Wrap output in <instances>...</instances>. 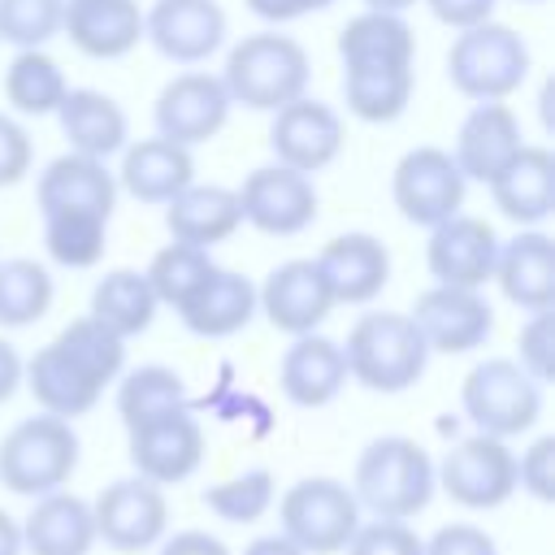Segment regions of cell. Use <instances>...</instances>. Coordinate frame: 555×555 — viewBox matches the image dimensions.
Here are the masks:
<instances>
[{
  "instance_id": "obj_9",
  "label": "cell",
  "mask_w": 555,
  "mask_h": 555,
  "mask_svg": "<svg viewBox=\"0 0 555 555\" xmlns=\"http://www.w3.org/2000/svg\"><path fill=\"white\" fill-rule=\"evenodd\" d=\"M442 494L468 512H494L516 494V451L503 438L468 434L434 464Z\"/></svg>"
},
{
  "instance_id": "obj_41",
  "label": "cell",
  "mask_w": 555,
  "mask_h": 555,
  "mask_svg": "<svg viewBox=\"0 0 555 555\" xmlns=\"http://www.w3.org/2000/svg\"><path fill=\"white\" fill-rule=\"evenodd\" d=\"M61 13L65 0H0V43H13L17 52L43 48L61 35Z\"/></svg>"
},
{
  "instance_id": "obj_54",
  "label": "cell",
  "mask_w": 555,
  "mask_h": 555,
  "mask_svg": "<svg viewBox=\"0 0 555 555\" xmlns=\"http://www.w3.org/2000/svg\"><path fill=\"white\" fill-rule=\"evenodd\" d=\"M525 4H538V0H525Z\"/></svg>"
},
{
  "instance_id": "obj_36",
  "label": "cell",
  "mask_w": 555,
  "mask_h": 555,
  "mask_svg": "<svg viewBox=\"0 0 555 555\" xmlns=\"http://www.w3.org/2000/svg\"><path fill=\"white\" fill-rule=\"evenodd\" d=\"M43 217V247L61 269H95L108 247V217L78 212V208H52Z\"/></svg>"
},
{
  "instance_id": "obj_11",
  "label": "cell",
  "mask_w": 555,
  "mask_h": 555,
  "mask_svg": "<svg viewBox=\"0 0 555 555\" xmlns=\"http://www.w3.org/2000/svg\"><path fill=\"white\" fill-rule=\"evenodd\" d=\"M238 212H243V225L269 234V238H291V234H304L312 221H317V208H321V195H317V182L308 173H295L286 165H260L251 169L238 186Z\"/></svg>"
},
{
  "instance_id": "obj_26",
  "label": "cell",
  "mask_w": 555,
  "mask_h": 555,
  "mask_svg": "<svg viewBox=\"0 0 555 555\" xmlns=\"http://www.w3.org/2000/svg\"><path fill=\"white\" fill-rule=\"evenodd\" d=\"M113 178H117V191H126L130 199L165 208L182 186L195 182V156L191 147H178L160 134L134 139L121 147V169Z\"/></svg>"
},
{
  "instance_id": "obj_30",
  "label": "cell",
  "mask_w": 555,
  "mask_h": 555,
  "mask_svg": "<svg viewBox=\"0 0 555 555\" xmlns=\"http://www.w3.org/2000/svg\"><path fill=\"white\" fill-rule=\"evenodd\" d=\"M17 525H22V555H91L95 546L91 503L69 490L39 494L26 520Z\"/></svg>"
},
{
  "instance_id": "obj_48",
  "label": "cell",
  "mask_w": 555,
  "mask_h": 555,
  "mask_svg": "<svg viewBox=\"0 0 555 555\" xmlns=\"http://www.w3.org/2000/svg\"><path fill=\"white\" fill-rule=\"evenodd\" d=\"M260 22H269V26H286V22H299V17H308V13H321V9H330L334 0H243Z\"/></svg>"
},
{
  "instance_id": "obj_27",
  "label": "cell",
  "mask_w": 555,
  "mask_h": 555,
  "mask_svg": "<svg viewBox=\"0 0 555 555\" xmlns=\"http://www.w3.org/2000/svg\"><path fill=\"white\" fill-rule=\"evenodd\" d=\"M35 204H39V212L78 208V212L113 217V208H117V178H113L108 160L65 152V156L48 160L43 173L35 178Z\"/></svg>"
},
{
  "instance_id": "obj_51",
  "label": "cell",
  "mask_w": 555,
  "mask_h": 555,
  "mask_svg": "<svg viewBox=\"0 0 555 555\" xmlns=\"http://www.w3.org/2000/svg\"><path fill=\"white\" fill-rule=\"evenodd\" d=\"M243 555H304V551L291 538H282V533H264V538H251L243 546Z\"/></svg>"
},
{
  "instance_id": "obj_21",
  "label": "cell",
  "mask_w": 555,
  "mask_h": 555,
  "mask_svg": "<svg viewBox=\"0 0 555 555\" xmlns=\"http://www.w3.org/2000/svg\"><path fill=\"white\" fill-rule=\"evenodd\" d=\"M503 299L520 312H546L555 304V243L538 225L516 230L512 238H499L494 273Z\"/></svg>"
},
{
  "instance_id": "obj_42",
  "label": "cell",
  "mask_w": 555,
  "mask_h": 555,
  "mask_svg": "<svg viewBox=\"0 0 555 555\" xmlns=\"http://www.w3.org/2000/svg\"><path fill=\"white\" fill-rule=\"evenodd\" d=\"M347 555H425V538H416V529L408 520H369L356 525L351 542L343 546Z\"/></svg>"
},
{
  "instance_id": "obj_24",
  "label": "cell",
  "mask_w": 555,
  "mask_h": 555,
  "mask_svg": "<svg viewBox=\"0 0 555 555\" xmlns=\"http://www.w3.org/2000/svg\"><path fill=\"white\" fill-rule=\"evenodd\" d=\"M278 386L295 408H325L347 386V360L343 343L325 334H295L291 347L278 360Z\"/></svg>"
},
{
  "instance_id": "obj_6",
  "label": "cell",
  "mask_w": 555,
  "mask_h": 555,
  "mask_svg": "<svg viewBox=\"0 0 555 555\" xmlns=\"http://www.w3.org/2000/svg\"><path fill=\"white\" fill-rule=\"evenodd\" d=\"M78 468V434L74 421L39 412L17 421L0 438V486L22 499H39L52 490H65V481Z\"/></svg>"
},
{
  "instance_id": "obj_45",
  "label": "cell",
  "mask_w": 555,
  "mask_h": 555,
  "mask_svg": "<svg viewBox=\"0 0 555 555\" xmlns=\"http://www.w3.org/2000/svg\"><path fill=\"white\" fill-rule=\"evenodd\" d=\"M30 160H35V147H30L26 126L0 113V186H17L30 173Z\"/></svg>"
},
{
  "instance_id": "obj_8",
  "label": "cell",
  "mask_w": 555,
  "mask_h": 555,
  "mask_svg": "<svg viewBox=\"0 0 555 555\" xmlns=\"http://www.w3.org/2000/svg\"><path fill=\"white\" fill-rule=\"evenodd\" d=\"M278 520L282 538H291L304 555H338L360 525V503L338 477H299L278 499Z\"/></svg>"
},
{
  "instance_id": "obj_16",
  "label": "cell",
  "mask_w": 555,
  "mask_h": 555,
  "mask_svg": "<svg viewBox=\"0 0 555 555\" xmlns=\"http://www.w3.org/2000/svg\"><path fill=\"white\" fill-rule=\"evenodd\" d=\"M230 35L225 9L217 0H156L143 9V43L156 48L169 65H204Z\"/></svg>"
},
{
  "instance_id": "obj_47",
  "label": "cell",
  "mask_w": 555,
  "mask_h": 555,
  "mask_svg": "<svg viewBox=\"0 0 555 555\" xmlns=\"http://www.w3.org/2000/svg\"><path fill=\"white\" fill-rule=\"evenodd\" d=\"M421 4H425L442 26L468 30V26H477V22H490L499 0H421Z\"/></svg>"
},
{
  "instance_id": "obj_40",
  "label": "cell",
  "mask_w": 555,
  "mask_h": 555,
  "mask_svg": "<svg viewBox=\"0 0 555 555\" xmlns=\"http://www.w3.org/2000/svg\"><path fill=\"white\" fill-rule=\"evenodd\" d=\"M204 507L230 525H251L273 507V473L269 468H243L225 481H212L204 490Z\"/></svg>"
},
{
  "instance_id": "obj_7",
  "label": "cell",
  "mask_w": 555,
  "mask_h": 555,
  "mask_svg": "<svg viewBox=\"0 0 555 555\" xmlns=\"http://www.w3.org/2000/svg\"><path fill=\"white\" fill-rule=\"evenodd\" d=\"M460 408L468 425L486 438H520L542 416V386L512 360V356H486L464 373Z\"/></svg>"
},
{
  "instance_id": "obj_17",
  "label": "cell",
  "mask_w": 555,
  "mask_h": 555,
  "mask_svg": "<svg viewBox=\"0 0 555 555\" xmlns=\"http://www.w3.org/2000/svg\"><path fill=\"white\" fill-rule=\"evenodd\" d=\"M343 117L325 104V100H312V95H299L282 108H273V121H269V152L278 165L295 169V173H321L325 165L338 160L343 152Z\"/></svg>"
},
{
  "instance_id": "obj_52",
  "label": "cell",
  "mask_w": 555,
  "mask_h": 555,
  "mask_svg": "<svg viewBox=\"0 0 555 555\" xmlns=\"http://www.w3.org/2000/svg\"><path fill=\"white\" fill-rule=\"evenodd\" d=\"M0 555H22V525L0 507Z\"/></svg>"
},
{
  "instance_id": "obj_14",
  "label": "cell",
  "mask_w": 555,
  "mask_h": 555,
  "mask_svg": "<svg viewBox=\"0 0 555 555\" xmlns=\"http://www.w3.org/2000/svg\"><path fill=\"white\" fill-rule=\"evenodd\" d=\"M126 455L134 464V477H147L156 486H178L204 464V429L191 408H173L130 425Z\"/></svg>"
},
{
  "instance_id": "obj_4",
  "label": "cell",
  "mask_w": 555,
  "mask_h": 555,
  "mask_svg": "<svg viewBox=\"0 0 555 555\" xmlns=\"http://www.w3.org/2000/svg\"><path fill=\"white\" fill-rule=\"evenodd\" d=\"M347 382H360L373 395H399L412 390L425 377L429 347L408 312H364L347 330L343 343Z\"/></svg>"
},
{
  "instance_id": "obj_33",
  "label": "cell",
  "mask_w": 555,
  "mask_h": 555,
  "mask_svg": "<svg viewBox=\"0 0 555 555\" xmlns=\"http://www.w3.org/2000/svg\"><path fill=\"white\" fill-rule=\"evenodd\" d=\"M156 295L143 278V269H108L95 286H91V308L87 317H95L100 325H108L117 338H134L156 321Z\"/></svg>"
},
{
  "instance_id": "obj_44",
  "label": "cell",
  "mask_w": 555,
  "mask_h": 555,
  "mask_svg": "<svg viewBox=\"0 0 555 555\" xmlns=\"http://www.w3.org/2000/svg\"><path fill=\"white\" fill-rule=\"evenodd\" d=\"M516 490H525L538 503L555 499V438L538 434L520 455H516Z\"/></svg>"
},
{
  "instance_id": "obj_53",
  "label": "cell",
  "mask_w": 555,
  "mask_h": 555,
  "mask_svg": "<svg viewBox=\"0 0 555 555\" xmlns=\"http://www.w3.org/2000/svg\"><path fill=\"white\" fill-rule=\"evenodd\" d=\"M412 4L421 0H364V9H377V13H408Z\"/></svg>"
},
{
  "instance_id": "obj_19",
  "label": "cell",
  "mask_w": 555,
  "mask_h": 555,
  "mask_svg": "<svg viewBox=\"0 0 555 555\" xmlns=\"http://www.w3.org/2000/svg\"><path fill=\"white\" fill-rule=\"evenodd\" d=\"M334 295L317 269L312 256H295L282 260L278 269H269V278L256 286V312H264V321L282 334H312L330 312H334Z\"/></svg>"
},
{
  "instance_id": "obj_43",
  "label": "cell",
  "mask_w": 555,
  "mask_h": 555,
  "mask_svg": "<svg viewBox=\"0 0 555 555\" xmlns=\"http://www.w3.org/2000/svg\"><path fill=\"white\" fill-rule=\"evenodd\" d=\"M516 364L538 386L551 382V373H555V317H551V308L546 312H529V321L520 325V334H516Z\"/></svg>"
},
{
  "instance_id": "obj_12",
  "label": "cell",
  "mask_w": 555,
  "mask_h": 555,
  "mask_svg": "<svg viewBox=\"0 0 555 555\" xmlns=\"http://www.w3.org/2000/svg\"><path fill=\"white\" fill-rule=\"evenodd\" d=\"M91 520H95V542L121 555H139L165 538L169 525L165 486L147 477H117L91 499Z\"/></svg>"
},
{
  "instance_id": "obj_34",
  "label": "cell",
  "mask_w": 555,
  "mask_h": 555,
  "mask_svg": "<svg viewBox=\"0 0 555 555\" xmlns=\"http://www.w3.org/2000/svg\"><path fill=\"white\" fill-rule=\"evenodd\" d=\"M338 87H343V104L351 117L369 126H386L408 113L416 69H356V74H343Z\"/></svg>"
},
{
  "instance_id": "obj_22",
  "label": "cell",
  "mask_w": 555,
  "mask_h": 555,
  "mask_svg": "<svg viewBox=\"0 0 555 555\" xmlns=\"http://www.w3.org/2000/svg\"><path fill=\"white\" fill-rule=\"evenodd\" d=\"M520 147H525V130H520V117L512 113V104L486 100V104H473L468 117L460 121L451 160L460 165L464 182L486 186Z\"/></svg>"
},
{
  "instance_id": "obj_38",
  "label": "cell",
  "mask_w": 555,
  "mask_h": 555,
  "mask_svg": "<svg viewBox=\"0 0 555 555\" xmlns=\"http://www.w3.org/2000/svg\"><path fill=\"white\" fill-rule=\"evenodd\" d=\"M52 273L30 256H4L0 260V325L22 330L48 317L52 308Z\"/></svg>"
},
{
  "instance_id": "obj_2",
  "label": "cell",
  "mask_w": 555,
  "mask_h": 555,
  "mask_svg": "<svg viewBox=\"0 0 555 555\" xmlns=\"http://www.w3.org/2000/svg\"><path fill=\"white\" fill-rule=\"evenodd\" d=\"M438 481L429 451L408 434H382L356 455L351 494L360 512H373L377 520H412L429 507Z\"/></svg>"
},
{
  "instance_id": "obj_23",
  "label": "cell",
  "mask_w": 555,
  "mask_h": 555,
  "mask_svg": "<svg viewBox=\"0 0 555 555\" xmlns=\"http://www.w3.org/2000/svg\"><path fill=\"white\" fill-rule=\"evenodd\" d=\"M61 35L91 61H117L143 43V9L139 0H65Z\"/></svg>"
},
{
  "instance_id": "obj_35",
  "label": "cell",
  "mask_w": 555,
  "mask_h": 555,
  "mask_svg": "<svg viewBox=\"0 0 555 555\" xmlns=\"http://www.w3.org/2000/svg\"><path fill=\"white\" fill-rule=\"evenodd\" d=\"M65 69L43 48H22L4 69V100L22 117H48L65 100Z\"/></svg>"
},
{
  "instance_id": "obj_13",
  "label": "cell",
  "mask_w": 555,
  "mask_h": 555,
  "mask_svg": "<svg viewBox=\"0 0 555 555\" xmlns=\"http://www.w3.org/2000/svg\"><path fill=\"white\" fill-rule=\"evenodd\" d=\"M230 108L234 104H230L217 74L182 69L160 87V95L152 104V126L160 139H169L178 147H195V143H208L225 130Z\"/></svg>"
},
{
  "instance_id": "obj_39",
  "label": "cell",
  "mask_w": 555,
  "mask_h": 555,
  "mask_svg": "<svg viewBox=\"0 0 555 555\" xmlns=\"http://www.w3.org/2000/svg\"><path fill=\"white\" fill-rule=\"evenodd\" d=\"M212 269H217L212 251H204V247H186V243H165V247L147 260L143 278H147L156 304H165V308L178 312V308H182V304L212 278Z\"/></svg>"
},
{
  "instance_id": "obj_49",
  "label": "cell",
  "mask_w": 555,
  "mask_h": 555,
  "mask_svg": "<svg viewBox=\"0 0 555 555\" xmlns=\"http://www.w3.org/2000/svg\"><path fill=\"white\" fill-rule=\"evenodd\" d=\"M160 555H230V546L204 529H182L173 538H160Z\"/></svg>"
},
{
  "instance_id": "obj_18",
  "label": "cell",
  "mask_w": 555,
  "mask_h": 555,
  "mask_svg": "<svg viewBox=\"0 0 555 555\" xmlns=\"http://www.w3.org/2000/svg\"><path fill=\"white\" fill-rule=\"evenodd\" d=\"M494 256H499V234L486 217L473 212H455L438 225H429V243H425V264L429 278L438 286H468L481 291L494 273Z\"/></svg>"
},
{
  "instance_id": "obj_37",
  "label": "cell",
  "mask_w": 555,
  "mask_h": 555,
  "mask_svg": "<svg viewBox=\"0 0 555 555\" xmlns=\"http://www.w3.org/2000/svg\"><path fill=\"white\" fill-rule=\"evenodd\" d=\"M173 408H191V395L182 373H173L169 364H139L117 377V416L126 429Z\"/></svg>"
},
{
  "instance_id": "obj_1",
  "label": "cell",
  "mask_w": 555,
  "mask_h": 555,
  "mask_svg": "<svg viewBox=\"0 0 555 555\" xmlns=\"http://www.w3.org/2000/svg\"><path fill=\"white\" fill-rule=\"evenodd\" d=\"M126 373V338H117L95 317H74L52 343H43L30 360H22V386L35 395L39 412L52 416H87L104 386Z\"/></svg>"
},
{
  "instance_id": "obj_31",
  "label": "cell",
  "mask_w": 555,
  "mask_h": 555,
  "mask_svg": "<svg viewBox=\"0 0 555 555\" xmlns=\"http://www.w3.org/2000/svg\"><path fill=\"white\" fill-rule=\"evenodd\" d=\"M56 126L69 152L95 156V160H108L130 143V121L121 104L95 87H69L65 100L56 104Z\"/></svg>"
},
{
  "instance_id": "obj_25",
  "label": "cell",
  "mask_w": 555,
  "mask_h": 555,
  "mask_svg": "<svg viewBox=\"0 0 555 555\" xmlns=\"http://www.w3.org/2000/svg\"><path fill=\"white\" fill-rule=\"evenodd\" d=\"M486 186H490L494 208L507 221H516L520 230L542 225L555 212V156H551V147L525 143Z\"/></svg>"
},
{
  "instance_id": "obj_28",
  "label": "cell",
  "mask_w": 555,
  "mask_h": 555,
  "mask_svg": "<svg viewBox=\"0 0 555 555\" xmlns=\"http://www.w3.org/2000/svg\"><path fill=\"white\" fill-rule=\"evenodd\" d=\"M238 225H243V212H238V195H234V186L191 182V186H182V191L165 204V230H169V243H186V247H204V251H212L217 243L234 238Z\"/></svg>"
},
{
  "instance_id": "obj_20",
  "label": "cell",
  "mask_w": 555,
  "mask_h": 555,
  "mask_svg": "<svg viewBox=\"0 0 555 555\" xmlns=\"http://www.w3.org/2000/svg\"><path fill=\"white\" fill-rule=\"evenodd\" d=\"M312 260H317V269L325 278L334 304L364 308L390 282V251H386V243L377 234H364V230L334 234Z\"/></svg>"
},
{
  "instance_id": "obj_32",
  "label": "cell",
  "mask_w": 555,
  "mask_h": 555,
  "mask_svg": "<svg viewBox=\"0 0 555 555\" xmlns=\"http://www.w3.org/2000/svg\"><path fill=\"white\" fill-rule=\"evenodd\" d=\"M256 317V282L234 269H212V278L178 308V321L195 338H230Z\"/></svg>"
},
{
  "instance_id": "obj_10",
  "label": "cell",
  "mask_w": 555,
  "mask_h": 555,
  "mask_svg": "<svg viewBox=\"0 0 555 555\" xmlns=\"http://www.w3.org/2000/svg\"><path fill=\"white\" fill-rule=\"evenodd\" d=\"M464 173L460 165L451 160L447 147H434V143H421V147H408L390 173V199L399 208V217L408 225H438L455 212H464Z\"/></svg>"
},
{
  "instance_id": "obj_15",
  "label": "cell",
  "mask_w": 555,
  "mask_h": 555,
  "mask_svg": "<svg viewBox=\"0 0 555 555\" xmlns=\"http://www.w3.org/2000/svg\"><path fill=\"white\" fill-rule=\"evenodd\" d=\"M412 325L421 330L425 347L429 351H442V356H468L477 347L490 343L494 334V308L481 291H468V286H429L416 295L412 304Z\"/></svg>"
},
{
  "instance_id": "obj_50",
  "label": "cell",
  "mask_w": 555,
  "mask_h": 555,
  "mask_svg": "<svg viewBox=\"0 0 555 555\" xmlns=\"http://www.w3.org/2000/svg\"><path fill=\"white\" fill-rule=\"evenodd\" d=\"M17 386H22V351L9 338H0V403H9Z\"/></svg>"
},
{
  "instance_id": "obj_5",
  "label": "cell",
  "mask_w": 555,
  "mask_h": 555,
  "mask_svg": "<svg viewBox=\"0 0 555 555\" xmlns=\"http://www.w3.org/2000/svg\"><path fill=\"white\" fill-rule=\"evenodd\" d=\"M529 69H533V52H529L525 35H516L512 26H503L494 17L477 22L468 30H455V39L447 48V78L473 104L516 95L525 87Z\"/></svg>"
},
{
  "instance_id": "obj_29",
  "label": "cell",
  "mask_w": 555,
  "mask_h": 555,
  "mask_svg": "<svg viewBox=\"0 0 555 555\" xmlns=\"http://www.w3.org/2000/svg\"><path fill=\"white\" fill-rule=\"evenodd\" d=\"M338 65L343 74L356 69H412L416 65V35L403 13L364 9L338 30Z\"/></svg>"
},
{
  "instance_id": "obj_3",
  "label": "cell",
  "mask_w": 555,
  "mask_h": 555,
  "mask_svg": "<svg viewBox=\"0 0 555 555\" xmlns=\"http://www.w3.org/2000/svg\"><path fill=\"white\" fill-rule=\"evenodd\" d=\"M230 104H243L251 113H273L299 95H308L312 61L299 39L282 30H256L243 35L225 52V69L217 74Z\"/></svg>"
},
{
  "instance_id": "obj_46",
  "label": "cell",
  "mask_w": 555,
  "mask_h": 555,
  "mask_svg": "<svg viewBox=\"0 0 555 555\" xmlns=\"http://www.w3.org/2000/svg\"><path fill=\"white\" fill-rule=\"evenodd\" d=\"M425 555H499V546L486 529L455 520V525H442L425 538Z\"/></svg>"
}]
</instances>
